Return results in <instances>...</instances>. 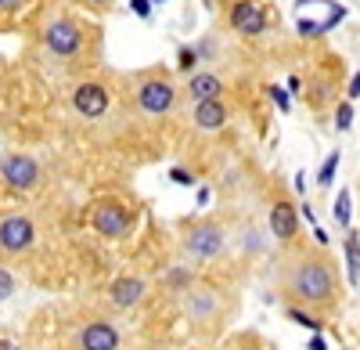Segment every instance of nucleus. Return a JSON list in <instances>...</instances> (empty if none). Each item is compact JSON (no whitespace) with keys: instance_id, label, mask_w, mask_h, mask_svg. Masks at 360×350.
Masks as SVG:
<instances>
[{"instance_id":"1","label":"nucleus","mask_w":360,"mask_h":350,"mask_svg":"<svg viewBox=\"0 0 360 350\" xmlns=\"http://www.w3.org/2000/svg\"><path fill=\"white\" fill-rule=\"evenodd\" d=\"M278 285L285 293V304L307 307L314 314H335L342 307V275L339 264L328 256L321 246L317 249H292L281 260Z\"/></svg>"},{"instance_id":"2","label":"nucleus","mask_w":360,"mask_h":350,"mask_svg":"<svg viewBox=\"0 0 360 350\" xmlns=\"http://www.w3.org/2000/svg\"><path fill=\"white\" fill-rule=\"evenodd\" d=\"M231 307H234V293L209 278H195L180 293V311H184V322L195 332H217L220 322L231 314Z\"/></svg>"},{"instance_id":"3","label":"nucleus","mask_w":360,"mask_h":350,"mask_svg":"<svg viewBox=\"0 0 360 350\" xmlns=\"http://www.w3.org/2000/svg\"><path fill=\"white\" fill-rule=\"evenodd\" d=\"M231 249V227L217 217H198L180 224V253L188 264H213Z\"/></svg>"},{"instance_id":"4","label":"nucleus","mask_w":360,"mask_h":350,"mask_svg":"<svg viewBox=\"0 0 360 350\" xmlns=\"http://www.w3.org/2000/svg\"><path fill=\"white\" fill-rule=\"evenodd\" d=\"M40 44L54 62H76V58H83V51H86V29H83L79 18H72L65 11H54V15L44 18Z\"/></svg>"},{"instance_id":"5","label":"nucleus","mask_w":360,"mask_h":350,"mask_svg":"<svg viewBox=\"0 0 360 350\" xmlns=\"http://www.w3.org/2000/svg\"><path fill=\"white\" fill-rule=\"evenodd\" d=\"M176 105H180V91L169 73L152 69L134 83V108L144 120H166V115L176 112Z\"/></svg>"},{"instance_id":"6","label":"nucleus","mask_w":360,"mask_h":350,"mask_svg":"<svg viewBox=\"0 0 360 350\" xmlns=\"http://www.w3.org/2000/svg\"><path fill=\"white\" fill-rule=\"evenodd\" d=\"M37 217L29 210H4L0 213V264H15L25 260L37 249Z\"/></svg>"},{"instance_id":"7","label":"nucleus","mask_w":360,"mask_h":350,"mask_svg":"<svg viewBox=\"0 0 360 350\" xmlns=\"http://www.w3.org/2000/svg\"><path fill=\"white\" fill-rule=\"evenodd\" d=\"M86 220H90V227H94L101 239H108V242L130 239V231L137 227L134 206H127L119 195H101V199H94V202H90V210H86Z\"/></svg>"},{"instance_id":"8","label":"nucleus","mask_w":360,"mask_h":350,"mask_svg":"<svg viewBox=\"0 0 360 350\" xmlns=\"http://www.w3.org/2000/svg\"><path fill=\"white\" fill-rule=\"evenodd\" d=\"M69 350H123V329L108 314L79 318L69 332Z\"/></svg>"},{"instance_id":"9","label":"nucleus","mask_w":360,"mask_h":350,"mask_svg":"<svg viewBox=\"0 0 360 350\" xmlns=\"http://www.w3.org/2000/svg\"><path fill=\"white\" fill-rule=\"evenodd\" d=\"M44 181V166L33 152H4L0 156V185H4L8 192L15 195H29V192H37Z\"/></svg>"},{"instance_id":"10","label":"nucleus","mask_w":360,"mask_h":350,"mask_svg":"<svg viewBox=\"0 0 360 350\" xmlns=\"http://www.w3.org/2000/svg\"><path fill=\"white\" fill-rule=\"evenodd\" d=\"M69 105L79 120H105L108 108H112V91L101 80H79L72 91H69Z\"/></svg>"},{"instance_id":"11","label":"nucleus","mask_w":360,"mask_h":350,"mask_svg":"<svg viewBox=\"0 0 360 350\" xmlns=\"http://www.w3.org/2000/svg\"><path fill=\"white\" fill-rule=\"evenodd\" d=\"M227 29L245 40H256L270 29V15L259 0H231L227 4Z\"/></svg>"},{"instance_id":"12","label":"nucleus","mask_w":360,"mask_h":350,"mask_svg":"<svg viewBox=\"0 0 360 350\" xmlns=\"http://www.w3.org/2000/svg\"><path fill=\"white\" fill-rule=\"evenodd\" d=\"M148 289H152V282H148L144 275L127 271V275H115V278L108 282L105 300H108V307H112L115 314H127V311H134V307H141V304L148 300Z\"/></svg>"},{"instance_id":"13","label":"nucleus","mask_w":360,"mask_h":350,"mask_svg":"<svg viewBox=\"0 0 360 350\" xmlns=\"http://www.w3.org/2000/svg\"><path fill=\"white\" fill-rule=\"evenodd\" d=\"M299 206L288 199H274L270 202V210H266V231H270V239L281 242V246H295L299 239Z\"/></svg>"},{"instance_id":"14","label":"nucleus","mask_w":360,"mask_h":350,"mask_svg":"<svg viewBox=\"0 0 360 350\" xmlns=\"http://www.w3.org/2000/svg\"><path fill=\"white\" fill-rule=\"evenodd\" d=\"M191 123H195V130H202V134H220V130L231 123V105H227L224 98L195 101V105H191Z\"/></svg>"},{"instance_id":"15","label":"nucleus","mask_w":360,"mask_h":350,"mask_svg":"<svg viewBox=\"0 0 360 350\" xmlns=\"http://www.w3.org/2000/svg\"><path fill=\"white\" fill-rule=\"evenodd\" d=\"M184 94L195 101H213V98H227V80L213 69H195L184 83Z\"/></svg>"},{"instance_id":"16","label":"nucleus","mask_w":360,"mask_h":350,"mask_svg":"<svg viewBox=\"0 0 360 350\" xmlns=\"http://www.w3.org/2000/svg\"><path fill=\"white\" fill-rule=\"evenodd\" d=\"M231 246L242 253V256H263L266 253V235L256 220H242L231 231Z\"/></svg>"},{"instance_id":"17","label":"nucleus","mask_w":360,"mask_h":350,"mask_svg":"<svg viewBox=\"0 0 360 350\" xmlns=\"http://www.w3.org/2000/svg\"><path fill=\"white\" fill-rule=\"evenodd\" d=\"M342 256H346V282L349 285H360V231L356 227H346V235H342Z\"/></svg>"},{"instance_id":"18","label":"nucleus","mask_w":360,"mask_h":350,"mask_svg":"<svg viewBox=\"0 0 360 350\" xmlns=\"http://www.w3.org/2000/svg\"><path fill=\"white\" fill-rule=\"evenodd\" d=\"M285 314H288V322H295V325L310 329V336H314V332H324V318H321V314H314V311H307V307L285 304Z\"/></svg>"},{"instance_id":"19","label":"nucleus","mask_w":360,"mask_h":350,"mask_svg":"<svg viewBox=\"0 0 360 350\" xmlns=\"http://www.w3.org/2000/svg\"><path fill=\"white\" fill-rule=\"evenodd\" d=\"M191 282H195V271H191L188 264H180V268H169V271L162 275V285H166V289H173L176 296L184 293V289H188Z\"/></svg>"},{"instance_id":"20","label":"nucleus","mask_w":360,"mask_h":350,"mask_svg":"<svg viewBox=\"0 0 360 350\" xmlns=\"http://www.w3.org/2000/svg\"><path fill=\"white\" fill-rule=\"evenodd\" d=\"M339 163H342V152H339V149H332V152L324 156V163H321V170H317V188H332V185H335Z\"/></svg>"},{"instance_id":"21","label":"nucleus","mask_w":360,"mask_h":350,"mask_svg":"<svg viewBox=\"0 0 360 350\" xmlns=\"http://www.w3.org/2000/svg\"><path fill=\"white\" fill-rule=\"evenodd\" d=\"M332 213H335V224L346 231V227H353V195L342 188L339 192V199H335V206H332Z\"/></svg>"},{"instance_id":"22","label":"nucleus","mask_w":360,"mask_h":350,"mask_svg":"<svg viewBox=\"0 0 360 350\" xmlns=\"http://www.w3.org/2000/svg\"><path fill=\"white\" fill-rule=\"evenodd\" d=\"M224 350H266V343L259 336H252V332H242V336H231Z\"/></svg>"},{"instance_id":"23","label":"nucleus","mask_w":360,"mask_h":350,"mask_svg":"<svg viewBox=\"0 0 360 350\" xmlns=\"http://www.w3.org/2000/svg\"><path fill=\"white\" fill-rule=\"evenodd\" d=\"M332 123H335V130H339V134L353 127V101H339V105H335V112H332Z\"/></svg>"},{"instance_id":"24","label":"nucleus","mask_w":360,"mask_h":350,"mask_svg":"<svg viewBox=\"0 0 360 350\" xmlns=\"http://www.w3.org/2000/svg\"><path fill=\"white\" fill-rule=\"evenodd\" d=\"M15 289H18V278H15V271H11L8 264H0V304H4V300H11V296H15Z\"/></svg>"},{"instance_id":"25","label":"nucleus","mask_w":360,"mask_h":350,"mask_svg":"<svg viewBox=\"0 0 360 350\" xmlns=\"http://www.w3.org/2000/svg\"><path fill=\"white\" fill-rule=\"evenodd\" d=\"M176 69L184 73V76H191V73L198 69V54H195V47H180V51H176Z\"/></svg>"},{"instance_id":"26","label":"nucleus","mask_w":360,"mask_h":350,"mask_svg":"<svg viewBox=\"0 0 360 350\" xmlns=\"http://www.w3.org/2000/svg\"><path fill=\"white\" fill-rule=\"evenodd\" d=\"M266 94H270V101H274L281 112H292V94L285 91V87H278V83H270L266 87Z\"/></svg>"},{"instance_id":"27","label":"nucleus","mask_w":360,"mask_h":350,"mask_svg":"<svg viewBox=\"0 0 360 350\" xmlns=\"http://www.w3.org/2000/svg\"><path fill=\"white\" fill-rule=\"evenodd\" d=\"M152 8H155L152 0H130V11H134L137 18H144V22L152 18Z\"/></svg>"},{"instance_id":"28","label":"nucleus","mask_w":360,"mask_h":350,"mask_svg":"<svg viewBox=\"0 0 360 350\" xmlns=\"http://www.w3.org/2000/svg\"><path fill=\"white\" fill-rule=\"evenodd\" d=\"M29 8V0H0V15H18Z\"/></svg>"},{"instance_id":"29","label":"nucleus","mask_w":360,"mask_h":350,"mask_svg":"<svg viewBox=\"0 0 360 350\" xmlns=\"http://www.w3.org/2000/svg\"><path fill=\"white\" fill-rule=\"evenodd\" d=\"M169 181H176V185H195V173H188L184 166H173V170H169Z\"/></svg>"},{"instance_id":"30","label":"nucleus","mask_w":360,"mask_h":350,"mask_svg":"<svg viewBox=\"0 0 360 350\" xmlns=\"http://www.w3.org/2000/svg\"><path fill=\"white\" fill-rule=\"evenodd\" d=\"M360 98V69L353 73V80H349V87H346V101H356Z\"/></svg>"},{"instance_id":"31","label":"nucleus","mask_w":360,"mask_h":350,"mask_svg":"<svg viewBox=\"0 0 360 350\" xmlns=\"http://www.w3.org/2000/svg\"><path fill=\"white\" fill-rule=\"evenodd\" d=\"M310 350H328V343H324V336H321V332H314V336H310Z\"/></svg>"},{"instance_id":"32","label":"nucleus","mask_w":360,"mask_h":350,"mask_svg":"<svg viewBox=\"0 0 360 350\" xmlns=\"http://www.w3.org/2000/svg\"><path fill=\"white\" fill-rule=\"evenodd\" d=\"M295 192H299V195H303V192H307V173H303V170H299V173H295Z\"/></svg>"},{"instance_id":"33","label":"nucleus","mask_w":360,"mask_h":350,"mask_svg":"<svg viewBox=\"0 0 360 350\" xmlns=\"http://www.w3.org/2000/svg\"><path fill=\"white\" fill-rule=\"evenodd\" d=\"M0 350H22V346H18L11 336H0Z\"/></svg>"},{"instance_id":"34","label":"nucleus","mask_w":360,"mask_h":350,"mask_svg":"<svg viewBox=\"0 0 360 350\" xmlns=\"http://www.w3.org/2000/svg\"><path fill=\"white\" fill-rule=\"evenodd\" d=\"M288 91H292V94H299V91H303V80L292 76V80H288Z\"/></svg>"},{"instance_id":"35","label":"nucleus","mask_w":360,"mask_h":350,"mask_svg":"<svg viewBox=\"0 0 360 350\" xmlns=\"http://www.w3.org/2000/svg\"><path fill=\"white\" fill-rule=\"evenodd\" d=\"M86 4H90V8H108L112 0H86Z\"/></svg>"},{"instance_id":"36","label":"nucleus","mask_w":360,"mask_h":350,"mask_svg":"<svg viewBox=\"0 0 360 350\" xmlns=\"http://www.w3.org/2000/svg\"><path fill=\"white\" fill-rule=\"evenodd\" d=\"M152 4H166V0H152Z\"/></svg>"}]
</instances>
